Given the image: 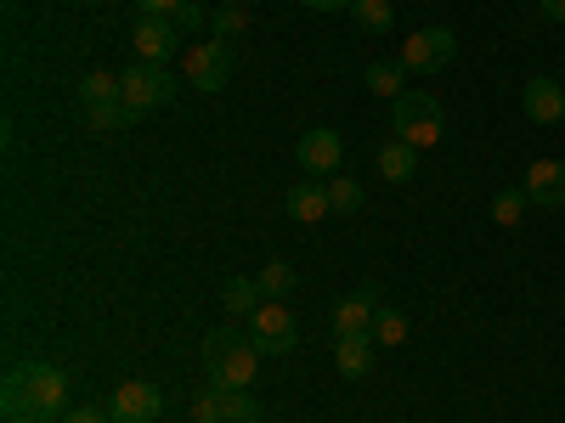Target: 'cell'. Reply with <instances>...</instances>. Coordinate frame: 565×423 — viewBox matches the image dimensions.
Returning a JSON list of instances; mask_svg holds the SVG:
<instances>
[{
  "label": "cell",
  "instance_id": "cell-1",
  "mask_svg": "<svg viewBox=\"0 0 565 423\" xmlns=\"http://www.w3.org/2000/svg\"><path fill=\"white\" fill-rule=\"evenodd\" d=\"M0 412L12 423H52L68 412V379L52 361H18L0 384Z\"/></svg>",
  "mask_w": 565,
  "mask_h": 423
},
{
  "label": "cell",
  "instance_id": "cell-2",
  "mask_svg": "<svg viewBox=\"0 0 565 423\" xmlns=\"http://www.w3.org/2000/svg\"><path fill=\"white\" fill-rule=\"evenodd\" d=\"M204 361H210V384H226V390H249L260 372V350L238 327H215L204 339Z\"/></svg>",
  "mask_w": 565,
  "mask_h": 423
},
{
  "label": "cell",
  "instance_id": "cell-3",
  "mask_svg": "<svg viewBox=\"0 0 565 423\" xmlns=\"http://www.w3.org/2000/svg\"><path fill=\"white\" fill-rule=\"evenodd\" d=\"M441 130H447V113L430 90H407L396 97V135L413 141V148H441Z\"/></svg>",
  "mask_w": 565,
  "mask_h": 423
},
{
  "label": "cell",
  "instance_id": "cell-4",
  "mask_svg": "<svg viewBox=\"0 0 565 423\" xmlns=\"http://www.w3.org/2000/svg\"><path fill=\"white\" fill-rule=\"evenodd\" d=\"M249 339H255L260 356H289L300 345V322L289 316V305H282V300H260L249 311Z\"/></svg>",
  "mask_w": 565,
  "mask_h": 423
},
{
  "label": "cell",
  "instance_id": "cell-5",
  "mask_svg": "<svg viewBox=\"0 0 565 423\" xmlns=\"http://www.w3.org/2000/svg\"><path fill=\"white\" fill-rule=\"evenodd\" d=\"M452 57H458V34L452 29H418V34L402 40V57L396 63L407 74H441Z\"/></svg>",
  "mask_w": 565,
  "mask_h": 423
},
{
  "label": "cell",
  "instance_id": "cell-6",
  "mask_svg": "<svg viewBox=\"0 0 565 423\" xmlns=\"http://www.w3.org/2000/svg\"><path fill=\"white\" fill-rule=\"evenodd\" d=\"M125 108L130 113H153V108H164L170 97H175V79H170V63H136V68H125Z\"/></svg>",
  "mask_w": 565,
  "mask_h": 423
},
{
  "label": "cell",
  "instance_id": "cell-7",
  "mask_svg": "<svg viewBox=\"0 0 565 423\" xmlns=\"http://www.w3.org/2000/svg\"><path fill=\"white\" fill-rule=\"evenodd\" d=\"M295 159H300L306 175L328 181V175H340V164H345V141H340V130L317 124V130H306V135L295 141Z\"/></svg>",
  "mask_w": 565,
  "mask_h": 423
},
{
  "label": "cell",
  "instance_id": "cell-8",
  "mask_svg": "<svg viewBox=\"0 0 565 423\" xmlns=\"http://www.w3.org/2000/svg\"><path fill=\"white\" fill-rule=\"evenodd\" d=\"M164 412V395H159V384H148V379H125L114 395H108V417L114 423H153Z\"/></svg>",
  "mask_w": 565,
  "mask_h": 423
},
{
  "label": "cell",
  "instance_id": "cell-9",
  "mask_svg": "<svg viewBox=\"0 0 565 423\" xmlns=\"http://www.w3.org/2000/svg\"><path fill=\"white\" fill-rule=\"evenodd\" d=\"M181 79H193L199 90H221V85L232 79V45H226V40L193 45V52H186V63H181Z\"/></svg>",
  "mask_w": 565,
  "mask_h": 423
},
{
  "label": "cell",
  "instance_id": "cell-10",
  "mask_svg": "<svg viewBox=\"0 0 565 423\" xmlns=\"http://www.w3.org/2000/svg\"><path fill=\"white\" fill-rule=\"evenodd\" d=\"M521 108H526L532 124H559L565 119V85L548 79V74H532L526 90H521Z\"/></svg>",
  "mask_w": 565,
  "mask_h": 423
},
{
  "label": "cell",
  "instance_id": "cell-11",
  "mask_svg": "<svg viewBox=\"0 0 565 423\" xmlns=\"http://www.w3.org/2000/svg\"><path fill=\"white\" fill-rule=\"evenodd\" d=\"M175 40H181V29L170 18H136V29H130V45L141 63H170Z\"/></svg>",
  "mask_w": 565,
  "mask_h": 423
},
{
  "label": "cell",
  "instance_id": "cell-12",
  "mask_svg": "<svg viewBox=\"0 0 565 423\" xmlns=\"http://www.w3.org/2000/svg\"><path fill=\"white\" fill-rule=\"evenodd\" d=\"M521 193H526L532 204H543V209H559V204H565V164H559V159H537V164L526 170V181H521Z\"/></svg>",
  "mask_w": 565,
  "mask_h": 423
},
{
  "label": "cell",
  "instance_id": "cell-13",
  "mask_svg": "<svg viewBox=\"0 0 565 423\" xmlns=\"http://www.w3.org/2000/svg\"><path fill=\"white\" fill-rule=\"evenodd\" d=\"M373 316H380V289L367 282V289H356L334 305V334H367Z\"/></svg>",
  "mask_w": 565,
  "mask_h": 423
},
{
  "label": "cell",
  "instance_id": "cell-14",
  "mask_svg": "<svg viewBox=\"0 0 565 423\" xmlns=\"http://www.w3.org/2000/svg\"><path fill=\"white\" fill-rule=\"evenodd\" d=\"M282 204H289V215L306 220V226L334 215V204H328V181H317V175H300V181L289 186V198H282Z\"/></svg>",
  "mask_w": 565,
  "mask_h": 423
},
{
  "label": "cell",
  "instance_id": "cell-15",
  "mask_svg": "<svg viewBox=\"0 0 565 423\" xmlns=\"http://www.w3.org/2000/svg\"><path fill=\"white\" fill-rule=\"evenodd\" d=\"M373 356H380L373 334H340V345H334V367L345 372V379H367V372H373Z\"/></svg>",
  "mask_w": 565,
  "mask_h": 423
},
{
  "label": "cell",
  "instance_id": "cell-16",
  "mask_svg": "<svg viewBox=\"0 0 565 423\" xmlns=\"http://www.w3.org/2000/svg\"><path fill=\"white\" fill-rule=\"evenodd\" d=\"M380 175H385V181H396V186L418 175V148H413V141H402V135H391V141H385V148H380Z\"/></svg>",
  "mask_w": 565,
  "mask_h": 423
},
{
  "label": "cell",
  "instance_id": "cell-17",
  "mask_svg": "<svg viewBox=\"0 0 565 423\" xmlns=\"http://www.w3.org/2000/svg\"><path fill=\"white\" fill-rule=\"evenodd\" d=\"M351 18L362 34H391L396 29V7L391 0H351Z\"/></svg>",
  "mask_w": 565,
  "mask_h": 423
},
{
  "label": "cell",
  "instance_id": "cell-18",
  "mask_svg": "<svg viewBox=\"0 0 565 423\" xmlns=\"http://www.w3.org/2000/svg\"><path fill=\"white\" fill-rule=\"evenodd\" d=\"M367 334H373V345H380V350H396V345H407V316L396 305H380V316H373Z\"/></svg>",
  "mask_w": 565,
  "mask_h": 423
},
{
  "label": "cell",
  "instance_id": "cell-19",
  "mask_svg": "<svg viewBox=\"0 0 565 423\" xmlns=\"http://www.w3.org/2000/svg\"><path fill=\"white\" fill-rule=\"evenodd\" d=\"M402 74H407L402 63H373V68H367L362 79H367V90H373V97H391V102H396V97H407Z\"/></svg>",
  "mask_w": 565,
  "mask_h": 423
},
{
  "label": "cell",
  "instance_id": "cell-20",
  "mask_svg": "<svg viewBox=\"0 0 565 423\" xmlns=\"http://www.w3.org/2000/svg\"><path fill=\"white\" fill-rule=\"evenodd\" d=\"M221 305H226V311H238V316H249V311L260 305V282H255V276H226Z\"/></svg>",
  "mask_w": 565,
  "mask_h": 423
},
{
  "label": "cell",
  "instance_id": "cell-21",
  "mask_svg": "<svg viewBox=\"0 0 565 423\" xmlns=\"http://www.w3.org/2000/svg\"><path fill=\"white\" fill-rule=\"evenodd\" d=\"M260 300H289L295 294V265H282V260H271V265H260Z\"/></svg>",
  "mask_w": 565,
  "mask_h": 423
},
{
  "label": "cell",
  "instance_id": "cell-22",
  "mask_svg": "<svg viewBox=\"0 0 565 423\" xmlns=\"http://www.w3.org/2000/svg\"><path fill=\"white\" fill-rule=\"evenodd\" d=\"M125 97V85L114 79V74H85L79 79V102L85 108H97V102H119Z\"/></svg>",
  "mask_w": 565,
  "mask_h": 423
},
{
  "label": "cell",
  "instance_id": "cell-23",
  "mask_svg": "<svg viewBox=\"0 0 565 423\" xmlns=\"http://www.w3.org/2000/svg\"><path fill=\"white\" fill-rule=\"evenodd\" d=\"M328 204H334V215H356L362 209V186L351 175H328Z\"/></svg>",
  "mask_w": 565,
  "mask_h": 423
},
{
  "label": "cell",
  "instance_id": "cell-24",
  "mask_svg": "<svg viewBox=\"0 0 565 423\" xmlns=\"http://www.w3.org/2000/svg\"><path fill=\"white\" fill-rule=\"evenodd\" d=\"M130 119H136V113L125 108V97H119V102H97V108H85V124H90V130H125Z\"/></svg>",
  "mask_w": 565,
  "mask_h": 423
},
{
  "label": "cell",
  "instance_id": "cell-25",
  "mask_svg": "<svg viewBox=\"0 0 565 423\" xmlns=\"http://www.w3.org/2000/svg\"><path fill=\"white\" fill-rule=\"evenodd\" d=\"M193 423H226V384L199 390V401H193Z\"/></svg>",
  "mask_w": 565,
  "mask_h": 423
},
{
  "label": "cell",
  "instance_id": "cell-26",
  "mask_svg": "<svg viewBox=\"0 0 565 423\" xmlns=\"http://www.w3.org/2000/svg\"><path fill=\"white\" fill-rule=\"evenodd\" d=\"M526 204H532V198L521 193V186H509V193H498V198H492V220H498V226H521Z\"/></svg>",
  "mask_w": 565,
  "mask_h": 423
},
{
  "label": "cell",
  "instance_id": "cell-27",
  "mask_svg": "<svg viewBox=\"0 0 565 423\" xmlns=\"http://www.w3.org/2000/svg\"><path fill=\"white\" fill-rule=\"evenodd\" d=\"M244 29H249V12H244V7H215V40L232 45Z\"/></svg>",
  "mask_w": 565,
  "mask_h": 423
},
{
  "label": "cell",
  "instance_id": "cell-28",
  "mask_svg": "<svg viewBox=\"0 0 565 423\" xmlns=\"http://www.w3.org/2000/svg\"><path fill=\"white\" fill-rule=\"evenodd\" d=\"M226 423H260V401L249 390H226Z\"/></svg>",
  "mask_w": 565,
  "mask_h": 423
},
{
  "label": "cell",
  "instance_id": "cell-29",
  "mask_svg": "<svg viewBox=\"0 0 565 423\" xmlns=\"http://www.w3.org/2000/svg\"><path fill=\"white\" fill-rule=\"evenodd\" d=\"M170 23H175L181 34H193V29H204V7H199V0H181V7L170 12Z\"/></svg>",
  "mask_w": 565,
  "mask_h": 423
},
{
  "label": "cell",
  "instance_id": "cell-30",
  "mask_svg": "<svg viewBox=\"0 0 565 423\" xmlns=\"http://www.w3.org/2000/svg\"><path fill=\"white\" fill-rule=\"evenodd\" d=\"M136 7H141V18H170L181 0H136Z\"/></svg>",
  "mask_w": 565,
  "mask_h": 423
},
{
  "label": "cell",
  "instance_id": "cell-31",
  "mask_svg": "<svg viewBox=\"0 0 565 423\" xmlns=\"http://www.w3.org/2000/svg\"><path fill=\"white\" fill-rule=\"evenodd\" d=\"M63 423H114V417L97 412V406H79V412H63Z\"/></svg>",
  "mask_w": 565,
  "mask_h": 423
},
{
  "label": "cell",
  "instance_id": "cell-32",
  "mask_svg": "<svg viewBox=\"0 0 565 423\" xmlns=\"http://www.w3.org/2000/svg\"><path fill=\"white\" fill-rule=\"evenodd\" d=\"M300 7H306V12H345L351 0H300Z\"/></svg>",
  "mask_w": 565,
  "mask_h": 423
},
{
  "label": "cell",
  "instance_id": "cell-33",
  "mask_svg": "<svg viewBox=\"0 0 565 423\" xmlns=\"http://www.w3.org/2000/svg\"><path fill=\"white\" fill-rule=\"evenodd\" d=\"M537 12H543L548 23H565V0H537Z\"/></svg>",
  "mask_w": 565,
  "mask_h": 423
}]
</instances>
